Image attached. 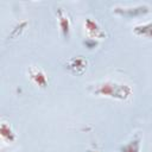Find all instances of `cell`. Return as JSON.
Returning <instances> with one entry per match:
<instances>
[{
	"label": "cell",
	"instance_id": "cell-10",
	"mask_svg": "<svg viewBox=\"0 0 152 152\" xmlns=\"http://www.w3.org/2000/svg\"><path fill=\"white\" fill-rule=\"evenodd\" d=\"M84 44L89 48V49H93V48H95L96 46V42H95V39H91V38H89V39H87L86 42H84Z\"/></svg>",
	"mask_w": 152,
	"mask_h": 152
},
{
	"label": "cell",
	"instance_id": "cell-9",
	"mask_svg": "<svg viewBox=\"0 0 152 152\" xmlns=\"http://www.w3.org/2000/svg\"><path fill=\"white\" fill-rule=\"evenodd\" d=\"M121 152H139V139H135L122 146Z\"/></svg>",
	"mask_w": 152,
	"mask_h": 152
},
{
	"label": "cell",
	"instance_id": "cell-6",
	"mask_svg": "<svg viewBox=\"0 0 152 152\" xmlns=\"http://www.w3.org/2000/svg\"><path fill=\"white\" fill-rule=\"evenodd\" d=\"M134 33L139 37H146V38H152V23L144 24V25H138L133 28Z\"/></svg>",
	"mask_w": 152,
	"mask_h": 152
},
{
	"label": "cell",
	"instance_id": "cell-3",
	"mask_svg": "<svg viewBox=\"0 0 152 152\" xmlns=\"http://www.w3.org/2000/svg\"><path fill=\"white\" fill-rule=\"evenodd\" d=\"M66 68L76 75H82L87 69V61L81 56L70 58L66 63Z\"/></svg>",
	"mask_w": 152,
	"mask_h": 152
},
{
	"label": "cell",
	"instance_id": "cell-7",
	"mask_svg": "<svg viewBox=\"0 0 152 152\" xmlns=\"http://www.w3.org/2000/svg\"><path fill=\"white\" fill-rule=\"evenodd\" d=\"M0 134H1V138L8 142H13L14 139H15V135L13 133V131L11 129V127L6 124V122H1V126H0Z\"/></svg>",
	"mask_w": 152,
	"mask_h": 152
},
{
	"label": "cell",
	"instance_id": "cell-2",
	"mask_svg": "<svg viewBox=\"0 0 152 152\" xmlns=\"http://www.w3.org/2000/svg\"><path fill=\"white\" fill-rule=\"evenodd\" d=\"M114 12L119 15L122 17H127V18H132V17H138L141 14H145L148 12V7L145 5H140L137 7H125V8H114Z\"/></svg>",
	"mask_w": 152,
	"mask_h": 152
},
{
	"label": "cell",
	"instance_id": "cell-8",
	"mask_svg": "<svg viewBox=\"0 0 152 152\" xmlns=\"http://www.w3.org/2000/svg\"><path fill=\"white\" fill-rule=\"evenodd\" d=\"M58 15H59V26H61V30H62V33L65 38H69V33H70V23H69V19L68 17H65L62 11L59 10L58 11Z\"/></svg>",
	"mask_w": 152,
	"mask_h": 152
},
{
	"label": "cell",
	"instance_id": "cell-1",
	"mask_svg": "<svg viewBox=\"0 0 152 152\" xmlns=\"http://www.w3.org/2000/svg\"><path fill=\"white\" fill-rule=\"evenodd\" d=\"M94 93L101 96H108L118 100H126L131 96L132 89L127 84H120L115 82H104L100 84Z\"/></svg>",
	"mask_w": 152,
	"mask_h": 152
},
{
	"label": "cell",
	"instance_id": "cell-4",
	"mask_svg": "<svg viewBox=\"0 0 152 152\" xmlns=\"http://www.w3.org/2000/svg\"><path fill=\"white\" fill-rule=\"evenodd\" d=\"M28 75H30V78L32 80V82L42 88H45L48 86V80H46V76L45 74L40 70V69H37L34 66H31L30 70H28Z\"/></svg>",
	"mask_w": 152,
	"mask_h": 152
},
{
	"label": "cell",
	"instance_id": "cell-5",
	"mask_svg": "<svg viewBox=\"0 0 152 152\" xmlns=\"http://www.w3.org/2000/svg\"><path fill=\"white\" fill-rule=\"evenodd\" d=\"M84 26H86V30H87V32H88V34L90 36L91 39H94V38H103L106 36L104 32L100 28V26L95 21H93L91 19H86Z\"/></svg>",
	"mask_w": 152,
	"mask_h": 152
}]
</instances>
